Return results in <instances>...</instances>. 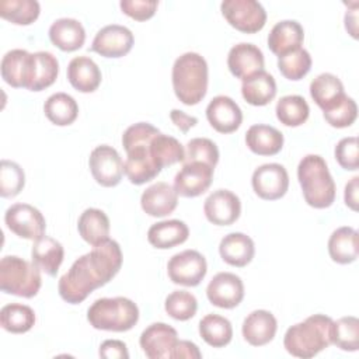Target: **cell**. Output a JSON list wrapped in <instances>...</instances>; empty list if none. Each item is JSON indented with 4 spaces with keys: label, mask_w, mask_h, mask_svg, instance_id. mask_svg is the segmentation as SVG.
I'll use <instances>...</instances> for the list:
<instances>
[{
    "label": "cell",
    "mask_w": 359,
    "mask_h": 359,
    "mask_svg": "<svg viewBox=\"0 0 359 359\" xmlns=\"http://www.w3.org/2000/svg\"><path fill=\"white\" fill-rule=\"evenodd\" d=\"M101 70L88 56H76L67 65V80L80 93H93L101 84Z\"/></svg>",
    "instance_id": "cell-23"
},
{
    "label": "cell",
    "mask_w": 359,
    "mask_h": 359,
    "mask_svg": "<svg viewBox=\"0 0 359 359\" xmlns=\"http://www.w3.org/2000/svg\"><path fill=\"white\" fill-rule=\"evenodd\" d=\"M35 324L34 310L21 303L6 304L0 310V325L3 330L11 334H24L29 331Z\"/></svg>",
    "instance_id": "cell-37"
},
{
    "label": "cell",
    "mask_w": 359,
    "mask_h": 359,
    "mask_svg": "<svg viewBox=\"0 0 359 359\" xmlns=\"http://www.w3.org/2000/svg\"><path fill=\"white\" fill-rule=\"evenodd\" d=\"M177 342V331L165 323L150 324L142 332L139 339L140 348L149 359H171V353Z\"/></svg>",
    "instance_id": "cell-16"
},
{
    "label": "cell",
    "mask_w": 359,
    "mask_h": 359,
    "mask_svg": "<svg viewBox=\"0 0 359 359\" xmlns=\"http://www.w3.org/2000/svg\"><path fill=\"white\" fill-rule=\"evenodd\" d=\"M254 192L265 201L280 199L289 188V175L283 165L278 163L262 164L252 172Z\"/></svg>",
    "instance_id": "cell-12"
},
{
    "label": "cell",
    "mask_w": 359,
    "mask_h": 359,
    "mask_svg": "<svg viewBox=\"0 0 359 359\" xmlns=\"http://www.w3.org/2000/svg\"><path fill=\"white\" fill-rule=\"evenodd\" d=\"M278 69L287 80H302L311 69V56L304 48L278 56Z\"/></svg>",
    "instance_id": "cell-42"
},
{
    "label": "cell",
    "mask_w": 359,
    "mask_h": 359,
    "mask_svg": "<svg viewBox=\"0 0 359 359\" xmlns=\"http://www.w3.org/2000/svg\"><path fill=\"white\" fill-rule=\"evenodd\" d=\"M6 226L15 236L25 240H38L45 234L43 215L28 203H14L4 213Z\"/></svg>",
    "instance_id": "cell-10"
},
{
    "label": "cell",
    "mask_w": 359,
    "mask_h": 359,
    "mask_svg": "<svg viewBox=\"0 0 359 359\" xmlns=\"http://www.w3.org/2000/svg\"><path fill=\"white\" fill-rule=\"evenodd\" d=\"M3 80L14 88H27L31 72V53L25 49L8 50L0 65Z\"/></svg>",
    "instance_id": "cell-26"
},
{
    "label": "cell",
    "mask_w": 359,
    "mask_h": 359,
    "mask_svg": "<svg viewBox=\"0 0 359 359\" xmlns=\"http://www.w3.org/2000/svg\"><path fill=\"white\" fill-rule=\"evenodd\" d=\"M206 219L216 226L233 224L241 213L240 198L229 189L213 191L203 203Z\"/></svg>",
    "instance_id": "cell-17"
},
{
    "label": "cell",
    "mask_w": 359,
    "mask_h": 359,
    "mask_svg": "<svg viewBox=\"0 0 359 359\" xmlns=\"http://www.w3.org/2000/svg\"><path fill=\"white\" fill-rule=\"evenodd\" d=\"M208 272L205 257L196 250H184L172 255L167 264V273L172 283L198 286Z\"/></svg>",
    "instance_id": "cell-9"
},
{
    "label": "cell",
    "mask_w": 359,
    "mask_h": 359,
    "mask_svg": "<svg viewBox=\"0 0 359 359\" xmlns=\"http://www.w3.org/2000/svg\"><path fill=\"white\" fill-rule=\"evenodd\" d=\"M77 229L81 238L90 245H98L109 238V219L97 208L86 209L77 222Z\"/></svg>",
    "instance_id": "cell-34"
},
{
    "label": "cell",
    "mask_w": 359,
    "mask_h": 359,
    "mask_svg": "<svg viewBox=\"0 0 359 359\" xmlns=\"http://www.w3.org/2000/svg\"><path fill=\"white\" fill-rule=\"evenodd\" d=\"M170 119L184 133H187L191 128H194L198 123V118L196 116H191V115L185 114L181 109H171Z\"/></svg>",
    "instance_id": "cell-51"
},
{
    "label": "cell",
    "mask_w": 359,
    "mask_h": 359,
    "mask_svg": "<svg viewBox=\"0 0 359 359\" xmlns=\"http://www.w3.org/2000/svg\"><path fill=\"white\" fill-rule=\"evenodd\" d=\"M241 95L250 104L262 107L269 104L276 95V83L272 74L261 70L248 79L243 80Z\"/></svg>",
    "instance_id": "cell-33"
},
{
    "label": "cell",
    "mask_w": 359,
    "mask_h": 359,
    "mask_svg": "<svg viewBox=\"0 0 359 359\" xmlns=\"http://www.w3.org/2000/svg\"><path fill=\"white\" fill-rule=\"evenodd\" d=\"M208 300L220 309H234L244 299V285L240 276L231 272L216 273L206 287Z\"/></svg>",
    "instance_id": "cell-15"
},
{
    "label": "cell",
    "mask_w": 359,
    "mask_h": 359,
    "mask_svg": "<svg viewBox=\"0 0 359 359\" xmlns=\"http://www.w3.org/2000/svg\"><path fill=\"white\" fill-rule=\"evenodd\" d=\"M90 171L101 187H115L121 182L123 175V161L119 153L108 144L97 146L88 158Z\"/></svg>",
    "instance_id": "cell-11"
},
{
    "label": "cell",
    "mask_w": 359,
    "mask_h": 359,
    "mask_svg": "<svg viewBox=\"0 0 359 359\" xmlns=\"http://www.w3.org/2000/svg\"><path fill=\"white\" fill-rule=\"evenodd\" d=\"M220 10L233 28L245 34L261 31L266 22V11L257 0H224Z\"/></svg>",
    "instance_id": "cell-8"
},
{
    "label": "cell",
    "mask_w": 359,
    "mask_h": 359,
    "mask_svg": "<svg viewBox=\"0 0 359 359\" xmlns=\"http://www.w3.org/2000/svg\"><path fill=\"white\" fill-rule=\"evenodd\" d=\"M206 118L219 133H233L243 122V112L238 104L227 95H216L206 107Z\"/></svg>",
    "instance_id": "cell-18"
},
{
    "label": "cell",
    "mask_w": 359,
    "mask_h": 359,
    "mask_svg": "<svg viewBox=\"0 0 359 359\" xmlns=\"http://www.w3.org/2000/svg\"><path fill=\"white\" fill-rule=\"evenodd\" d=\"M43 112L53 125L67 126L77 119L79 105L72 95L66 93H55L45 101Z\"/></svg>",
    "instance_id": "cell-35"
},
{
    "label": "cell",
    "mask_w": 359,
    "mask_h": 359,
    "mask_svg": "<svg viewBox=\"0 0 359 359\" xmlns=\"http://www.w3.org/2000/svg\"><path fill=\"white\" fill-rule=\"evenodd\" d=\"M135 38L129 28L118 24L101 28L91 43V50L104 57H122L130 52Z\"/></svg>",
    "instance_id": "cell-13"
},
{
    "label": "cell",
    "mask_w": 359,
    "mask_h": 359,
    "mask_svg": "<svg viewBox=\"0 0 359 359\" xmlns=\"http://www.w3.org/2000/svg\"><path fill=\"white\" fill-rule=\"evenodd\" d=\"M172 88L185 105L199 104L208 91V63L196 52L178 56L172 65Z\"/></svg>",
    "instance_id": "cell-4"
},
{
    "label": "cell",
    "mask_w": 359,
    "mask_h": 359,
    "mask_svg": "<svg viewBox=\"0 0 359 359\" xmlns=\"http://www.w3.org/2000/svg\"><path fill=\"white\" fill-rule=\"evenodd\" d=\"M297 180L307 205L325 209L335 201V182L325 160L318 154L304 156L297 165Z\"/></svg>",
    "instance_id": "cell-5"
},
{
    "label": "cell",
    "mask_w": 359,
    "mask_h": 359,
    "mask_svg": "<svg viewBox=\"0 0 359 359\" xmlns=\"http://www.w3.org/2000/svg\"><path fill=\"white\" fill-rule=\"evenodd\" d=\"M199 334L208 345L213 348H223L230 344L233 338V327L226 317L219 314H206L199 321Z\"/></svg>",
    "instance_id": "cell-36"
},
{
    "label": "cell",
    "mask_w": 359,
    "mask_h": 359,
    "mask_svg": "<svg viewBox=\"0 0 359 359\" xmlns=\"http://www.w3.org/2000/svg\"><path fill=\"white\" fill-rule=\"evenodd\" d=\"M101 358L105 359H128L129 352L126 344L119 339H107L100 345L98 351Z\"/></svg>",
    "instance_id": "cell-49"
},
{
    "label": "cell",
    "mask_w": 359,
    "mask_h": 359,
    "mask_svg": "<svg viewBox=\"0 0 359 359\" xmlns=\"http://www.w3.org/2000/svg\"><path fill=\"white\" fill-rule=\"evenodd\" d=\"M201 161L210 167H216L219 161V149L215 142H212L208 137H194L187 143L185 147V158L182 164L185 163H194Z\"/></svg>",
    "instance_id": "cell-44"
},
{
    "label": "cell",
    "mask_w": 359,
    "mask_h": 359,
    "mask_svg": "<svg viewBox=\"0 0 359 359\" xmlns=\"http://www.w3.org/2000/svg\"><path fill=\"white\" fill-rule=\"evenodd\" d=\"M356 21H358V17H356V11H355V10L348 11V13L345 14V28H346V31H348L353 38H358Z\"/></svg>",
    "instance_id": "cell-53"
},
{
    "label": "cell",
    "mask_w": 359,
    "mask_h": 359,
    "mask_svg": "<svg viewBox=\"0 0 359 359\" xmlns=\"http://www.w3.org/2000/svg\"><path fill=\"white\" fill-rule=\"evenodd\" d=\"M275 112L280 123H283L285 126L296 128L307 121L310 115V108L307 101L302 95L293 94L282 97L276 104Z\"/></svg>",
    "instance_id": "cell-39"
},
{
    "label": "cell",
    "mask_w": 359,
    "mask_h": 359,
    "mask_svg": "<svg viewBox=\"0 0 359 359\" xmlns=\"http://www.w3.org/2000/svg\"><path fill=\"white\" fill-rule=\"evenodd\" d=\"M227 67L234 77L245 80L264 70V53L254 43L240 42L230 49L227 55Z\"/></svg>",
    "instance_id": "cell-19"
},
{
    "label": "cell",
    "mask_w": 359,
    "mask_h": 359,
    "mask_svg": "<svg viewBox=\"0 0 359 359\" xmlns=\"http://www.w3.org/2000/svg\"><path fill=\"white\" fill-rule=\"evenodd\" d=\"M59 73V62L50 52L39 50L31 53V72L27 90L42 91L52 86Z\"/></svg>",
    "instance_id": "cell-28"
},
{
    "label": "cell",
    "mask_w": 359,
    "mask_h": 359,
    "mask_svg": "<svg viewBox=\"0 0 359 359\" xmlns=\"http://www.w3.org/2000/svg\"><path fill=\"white\" fill-rule=\"evenodd\" d=\"M42 285L41 269L17 255H6L0 261V289L4 293L31 299Z\"/></svg>",
    "instance_id": "cell-7"
},
{
    "label": "cell",
    "mask_w": 359,
    "mask_h": 359,
    "mask_svg": "<svg viewBox=\"0 0 359 359\" xmlns=\"http://www.w3.org/2000/svg\"><path fill=\"white\" fill-rule=\"evenodd\" d=\"M25 185L24 170L14 161L1 160L0 165V195L3 198L17 196Z\"/></svg>",
    "instance_id": "cell-45"
},
{
    "label": "cell",
    "mask_w": 359,
    "mask_h": 359,
    "mask_svg": "<svg viewBox=\"0 0 359 359\" xmlns=\"http://www.w3.org/2000/svg\"><path fill=\"white\" fill-rule=\"evenodd\" d=\"M358 194H359V177H353L346 185H345V205L351 208L352 210H358Z\"/></svg>",
    "instance_id": "cell-52"
},
{
    "label": "cell",
    "mask_w": 359,
    "mask_h": 359,
    "mask_svg": "<svg viewBox=\"0 0 359 359\" xmlns=\"http://www.w3.org/2000/svg\"><path fill=\"white\" fill-rule=\"evenodd\" d=\"M122 13L136 21H146L151 18L158 7L156 0H122L119 3Z\"/></svg>",
    "instance_id": "cell-48"
},
{
    "label": "cell",
    "mask_w": 359,
    "mask_h": 359,
    "mask_svg": "<svg viewBox=\"0 0 359 359\" xmlns=\"http://www.w3.org/2000/svg\"><path fill=\"white\" fill-rule=\"evenodd\" d=\"M245 143L258 156H275L283 147V135L273 126L258 123L248 128Z\"/></svg>",
    "instance_id": "cell-30"
},
{
    "label": "cell",
    "mask_w": 359,
    "mask_h": 359,
    "mask_svg": "<svg viewBox=\"0 0 359 359\" xmlns=\"http://www.w3.org/2000/svg\"><path fill=\"white\" fill-rule=\"evenodd\" d=\"M331 344L342 351L359 349V320L353 316L341 317L332 323Z\"/></svg>",
    "instance_id": "cell-41"
},
{
    "label": "cell",
    "mask_w": 359,
    "mask_h": 359,
    "mask_svg": "<svg viewBox=\"0 0 359 359\" xmlns=\"http://www.w3.org/2000/svg\"><path fill=\"white\" fill-rule=\"evenodd\" d=\"M49 39L63 52L80 49L86 41L84 27L74 18H57L49 27Z\"/></svg>",
    "instance_id": "cell-25"
},
{
    "label": "cell",
    "mask_w": 359,
    "mask_h": 359,
    "mask_svg": "<svg viewBox=\"0 0 359 359\" xmlns=\"http://www.w3.org/2000/svg\"><path fill=\"white\" fill-rule=\"evenodd\" d=\"M222 259L237 268L248 265L255 254V245L251 237L244 233H230L224 236L219 244Z\"/></svg>",
    "instance_id": "cell-24"
},
{
    "label": "cell",
    "mask_w": 359,
    "mask_h": 359,
    "mask_svg": "<svg viewBox=\"0 0 359 359\" xmlns=\"http://www.w3.org/2000/svg\"><path fill=\"white\" fill-rule=\"evenodd\" d=\"M31 257L32 262L42 272L49 276H56L65 258V250L57 240L49 236H42L34 241Z\"/></svg>",
    "instance_id": "cell-29"
},
{
    "label": "cell",
    "mask_w": 359,
    "mask_h": 359,
    "mask_svg": "<svg viewBox=\"0 0 359 359\" xmlns=\"http://www.w3.org/2000/svg\"><path fill=\"white\" fill-rule=\"evenodd\" d=\"M278 330L275 316L268 310H254L243 323V337L252 346H262L269 344Z\"/></svg>",
    "instance_id": "cell-21"
},
{
    "label": "cell",
    "mask_w": 359,
    "mask_h": 359,
    "mask_svg": "<svg viewBox=\"0 0 359 359\" xmlns=\"http://www.w3.org/2000/svg\"><path fill=\"white\" fill-rule=\"evenodd\" d=\"M160 130L149 122L130 125L122 135V144L126 151L123 161V174L135 185L146 184L154 180L161 168L151 156L150 144Z\"/></svg>",
    "instance_id": "cell-2"
},
{
    "label": "cell",
    "mask_w": 359,
    "mask_h": 359,
    "mask_svg": "<svg viewBox=\"0 0 359 359\" xmlns=\"http://www.w3.org/2000/svg\"><path fill=\"white\" fill-rule=\"evenodd\" d=\"M140 205L149 216L164 217L175 210L178 205V194L174 187L160 181L143 191Z\"/></svg>",
    "instance_id": "cell-20"
},
{
    "label": "cell",
    "mask_w": 359,
    "mask_h": 359,
    "mask_svg": "<svg viewBox=\"0 0 359 359\" xmlns=\"http://www.w3.org/2000/svg\"><path fill=\"white\" fill-rule=\"evenodd\" d=\"M41 13V6L36 0H1L0 17L15 24L29 25Z\"/></svg>",
    "instance_id": "cell-40"
},
{
    "label": "cell",
    "mask_w": 359,
    "mask_h": 359,
    "mask_svg": "<svg viewBox=\"0 0 359 359\" xmlns=\"http://www.w3.org/2000/svg\"><path fill=\"white\" fill-rule=\"evenodd\" d=\"M150 150L154 161L161 170L167 165L182 163L185 158V149L182 144L175 137L161 132L153 137Z\"/></svg>",
    "instance_id": "cell-38"
},
{
    "label": "cell",
    "mask_w": 359,
    "mask_h": 359,
    "mask_svg": "<svg viewBox=\"0 0 359 359\" xmlns=\"http://www.w3.org/2000/svg\"><path fill=\"white\" fill-rule=\"evenodd\" d=\"M164 309L170 317L178 321H187L196 314V297L187 290H174L165 297Z\"/></svg>",
    "instance_id": "cell-43"
},
{
    "label": "cell",
    "mask_w": 359,
    "mask_h": 359,
    "mask_svg": "<svg viewBox=\"0 0 359 359\" xmlns=\"http://www.w3.org/2000/svg\"><path fill=\"white\" fill-rule=\"evenodd\" d=\"M213 167L201 163H185L174 178V189L185 198H195L209 189L213 181Z\"/></svg>",
    "instance_id": "cell-14"
},
{
    "label": "cell",
    "mask_w": 359,
    "mask_h": 359,
    "mask_svg": "<svg viewBox=\"0 0 359 359\" xmlns=\"http://www.w3.org/2000/svg\"><path fill=\"white\" fill-rule=\"evenodd\" d=\"M181 358H184V359H199V358H202V353L194 342L178 339L177 345L172 349L171 359H181Z\"/></svg>",
    "instance_id": "cell-50"
},
{
    "label": "cell",
    "mask_w": 359,
    "mask_h": 359,
    "mask_svg": "<svg viewBox=\"0 0 359 359\" xmlns=\"http://www.w3.org/2000/svg\"><path fill=\"white\" fill-rule=\"evenodd\" d=\"M332 318L325 314H313L304 321L287 328L283 346L296 358L309 359L331 345Z\"/></svg>",
    "instance_id": "cell-3"
},
{
    "label": "cell",
    "mask_w": 359,
    "mask_h": 359,
    "mask_svg": "<svg viewBox=\"0 0 359 359\" xmlns=\"http://www.w3.org/2000/svg\"><path fill=\"white\" fill-rule=\"evenodd\" d=\"M335 160L344 170L355 171L359 167L358 137L349 136L341 139L335 146Z\"/></svg>",
    "instance_id": "cell-47"
},
{
    "label": "cell",
    "mask_w": 359,
    "mask_h": 359,
    "mask_svg": "<svg viewBox=\"0 0 359 359\" xmlns=\"http://www.w3.org/2000/svg\"><path fill=\"white\" fill-rule=\"evenodd\" d=\"M324 119L332 126V128H348L351 126L356 116H358V105L353 101V98L345 95L334 108L323 112Z\"/></svg>",
    "instance_id": "cell-46"
},
{
    "label": "cell",
    "mask_w": 359,
    "mask_h": 359,
    "mask_svg": "<svg viewBox=\"0 0 359 359\" xmlns=\"http://www.w3.org/2000/svg\"><path fill=\"white\" fill-rule=\"evenodd\" d=\"M310 95L323 112L334 108L346 94L342 81L332 73H321L310 83Z\"/></svg>",
    "instance_id": "cell-32"
},
{
    "label": "cell",
    "mask_w": 359,
    "mask_h": 359,
    "mask_svg": "<svg viewBox=\"0 0 359 359\" xmlns=\"http://www.w3.org/2000/svg\"><path fill=\"white\" fill-rule=\"evenodd\" d=\"M189 229L178 219L163 220L150 226L147 231L149 243L158 250H168L188 240Z\"/></svg>",
    "instance_id": "cell-31"
},
{
    "label": "cell",
    "mask_w": 359,
    "mask_h": 359,
    "mask_svg": "<svg viewBox=\"0 0 359 359\" xmlns=\"http://www.w3.org/2000/svg\"><path fill=\"white\" fill-rule=\"evenodd\" d=\"M328 254L337 264L346 265L359 255V234L353 227L342 226L332 231L328 240Z\"/></svg>",
    "instance_id": "cell-27"
},
{
    "label": "cell",
    "mask_w": 359,
    "mask_h": 359,
    "mask_svg": "<svg viewBox=\"0 0 359 359\" xmlns=\"http://www.w3.org/2000/svg\"><path fill=\"white\" fill-rule=\"evenodd\" d=\"M121 266V247L115 240L108 238L77 258L70 269L60 276L57 282L59 294L65 302L79 304L91 292L107 285L119 272Z\"/></svg>",
    "instance_id": "cell-1"
},
{
    "label": "cell",
    "mask_w": 359,
    "mask_h": 359,
    "mask_svg": "<svg viewBox=\"0 0 359 359\" xmlns=\"http://www.w3.org/2000/svg\"><path fill=\"white\" fill-rule=\"evenodd\" d=\"M87 320L95 330L123 332L137 324L139 309L128 297H102L90 306Z\"/></svg>",
    "instance_id": "cell-6"
},
{
    "label": "cell",
    "mask_w": 359,
    "mask_h": 359,
    "mask_svg": "<svg viewBox=\"0 0 359 359\" xmlns=\"http://www.w3.org/2000/svg\"><path fill=\"white\" fill-rule=\"evenodd\" d=\"M303 39L304 31L300 22L294 20H283L272 27L268 35V46L272 53L282 56L287 52L302 48Z\"/></svg>",
    "instance_id": "cell-22"
}]
</instances>
